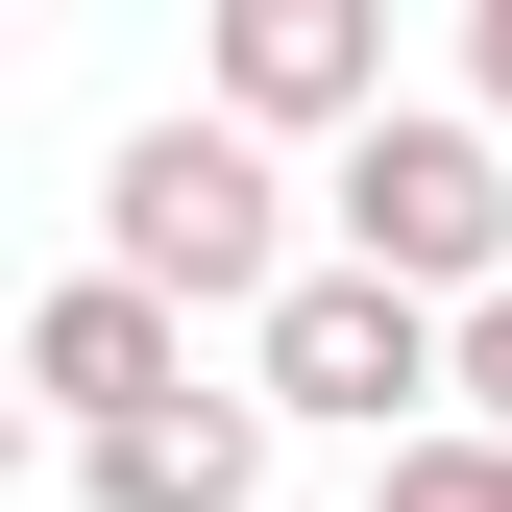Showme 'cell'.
Segmentation results:
<instances>
[{
	"label": "cell",
	"instance_id": "cell-1",
	"mask_svg": "<svg viewBox=\"0 0 512 512\" xmlns=\"http://www.w3.org/2000/svg\"><path fill=\"white\" fill-rule=\"evenodd\" d=\"M98 269L171 293V317H244V342H269V293H293V196H269V147H244L220 98L147 122V147L98 171Z\"/></svg>",
	"mask_w": 512,
	"mask_h": 512
},
{
	"label": "cell",
	"instance_id": "cell-2",
	"mask_svg": "<svg viewBox=\"0 0 512 512\" xmlns=\"http://www.w3.org/2000/svg\"><path fill=\"white\" fill-rule=\"evenodd\" d=\"M317 196H342V269H391V293H439V317H488V293H512V147H488V122L391 98Z\"/></svg>",
	"mask_w": 512,
	"mask_h": 512
},
{
	"label": "cell",
	"instance_id": "cell-3",
	"mask_svg": "<svg viewBox=\"0 0 512 512\" xmlns=\"http://www.w3.org/2000/svg\"><path fill=\"white\" fill-rule=\"evenodd\" d=\"M244 391H269V415H342V439H439V415H464V317L391 293V269H293L269 342H244Z\"/></svg>",
	"mask_w": 512,
	"mask_h": 512
},
{
	"label": "cell",
	"instance_id": "cell-4",
	"mask_svg": "<svg viewBox=\"0 0 512 512\" xmlns=\"http://www.w3.org/2000/svg\"><path fill=\"white\" fill-rule=\"evenodd\" d=\"M220 122L244 147H293V122H391V25H366V0H220Z\"/></svg>",
	"mask_w": 512,
	"mask_h": 512
},
{
	"label": "cell",
	"instance_id": "cell-5",
	"mask_svg": "<svg viewBox=\"0 0 512 512\" xmlns=\"http://www.w3.org/2000/svg\"><path fill=\"white\" fill-rule=\"evenodd\" d=\"M25 391L74 415V439H147L171 391H196V317L122 293V269H74V293H25Z\"/></svg>",
	"mask_w": 512,
	"mask_h": 512
},
{
	"label": "cell",
	"instance_id": "cell-6",
	"mask_svg": "<svg viewBox=\"0 0 512 512\" xmlns=\"http://www.w3.org/2000/svg\"><path fill=\"white\" fill-rule=\"evenodd\" d=\"M98 512H269V391H171L147 439H74Z\"/></svg>",
	"mask_w": 512,
	"mask_h": 512
},
{
	"label": "cell",
	"instance_id": "cell-7",
	"mask_svg": "<svg viewBox=\"0 0 512 512\" xmlns=\"http://www.w3.org/2000/svg\"><path fill=\"white\" fill-rule=\"evenodd\" d=\"M366 512H512V439L439 415V439H391V488H366Z\"/></svg>",
	"mask_w": 512,
	"mask_h": 512
},
{
	"label": "cell",
	"instance_id": "cell-8",
	"mask_svg": "<svg viewBox=\"0 0 512 512\" xmlns=\"http://www.w3.org/2000/svg\"><path fill=\"white\" fill-rule=\"evenodd\" d=\"M464 439H512V293L464 317Z\"/></svg>",
	"mask_w": 512,
	"mask_h": 512
},
{
	"label": "cell",
	"instance_id": "cell-9",
	"mask_svg": "<svg viewBox=\"0 0 512 512\" xmlns=\"http://www.w3.org/2000/svg\"><path fill=\"white\" fill-rule=\"evenodd\" d=\"M464 74H488V122H512V0H488V25H464Z\"/></svg>",
	"mask_w": 512,
	"mask_h": 512
}]
</instances>
